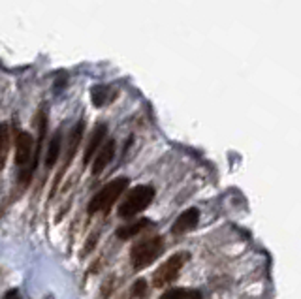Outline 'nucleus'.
I'll use <instances>...</instances> for the list:
<instances>
[{
  "mask_svg": "<svg viewBox=\"0 0 301 299\" xmlns=\"http://www.w3.org/2000/svg\"><path fill=\"white\" fill-rule=\"evenodd\" d=\"M128 179L126 177H117L113 181H109L104 188L96 192L89 203V215H96V213H108L109 209L113 207L117 199L121 198L126 188H128Z\"/></svg>",
  "mask_w": 301,
  "mask_h": 299,
  "instance_id": "obj_1",
  "label": "nucleus"
},
{
  "mask_svg": "<svg viewBox=\"0 0 301 299\" xmlns=\"http://www.w3.org/2000/svg\"><path fill=\"white\" fill-rule=\"evenodd\" d=\"M164 252V237L155 235V237L141 239L136 245L132 246L130 250V263L136 271L149 267L155 260L160 258V254Z\"/></svg>",
  "mask_w": 301,
  "mask_h": 299,
  "instance_id": "obj_2",
  "label": "nucleus"
},
{
  "mask_svg": "<svg viewBox=\"0 0 301 299\" xmlns=\"http://www.w3.org/2000/svg\"><path fill=\"white\" fill-rule=\"evenodd\" d=\"M155 194L156 192L151 184H138V186H134V188L128 192L126 199L121 203V207H119V216L130 218V216L141 213L143 209H147L151 203H153Z\"/></svg>",
  "mask_w": 301,
  "mask_h": 299,
  "instance_id": "obj_3",
  "label": "nucleus"
},
{
  "mask_svg": "<svg viewBox=\"0 0 301 299\" xmlns=\"http://www.w3.org/2000/svg\"><path fill=\"white\" fill-rule=\"evenodd\" d=\"M188 258H190L188 252H177V254H173V256H170V258L155 271V275H153V286H155V288H164V286L173 282L179 276V273H181L183 265L188 261Z\"/></svg>",
  "mask_w": 301,
  "mask_h": 299,
  "instance_id": "obj_4",
  "label": "nucleus"
},
{
  "mask_svg": "<svg viewBox=\"0 0 301 299\" xmlns=\"http://www.w3.org/2000/svg\"><path fill=\"white\" fill-rule=\"evenodd\" d=\"M200 222V211L198 209H186L185 213H181V215L175 218V222L171 226V233L173 235H183L186 231L194 230L196 226Z\"/></svg>",
  "mask_w": 301,
  "mask_h": 299,
  "instance_id": "obj_5",
  "label": "nucleus"
},
{
  "mask_svg": "<svg viewBox=\"0 0 301 299\" xmlns=\"http://www.w3.org/2000/svg\"><path fill=\"white\" fill-rule=\"evenodd\" d=\"M113 156H115V139H108L96 153V158H94L93 164V175H100L102 171L109 166V162L113 160Z\"/></svg>",
  "mask_w": 301,
  "mask_h": 299,
  "instance_id": "obj_6",
  "label": "nucleus"
},
{
  "mask_svg": "<svg viewBox=\"0 0 301 299\" xmlns=\"http://www.w3.org/2000/svg\"><path fill=\"white\" fill-rule=\"evenodd\" d=\"M106 132H108V126L106 124H96L94 126V130L93 134H91V138H89V143H87V149H85V153H83V164H89V162L93 160V156L96 153H98V149H100L104 143V138H106Z\"/></svg>",
  "mask_w": 301,
  "mask_h": 299,
  "instance_id": "obj_7",
  "label": "nucleus"
},
{
  "mask_svg": "<svg viewBox=\"0 0 301 299\" xmlns=\"http://www.w3.org/2000/svg\"><path fill=\"white\" fill-rule=\"evenodd\" d=\"M149 226H151V220L141 218V220H138V222H134V224H124V226H121V228L115 231V235L119 239H132V237H136V235H139L143 230H147Z\"/></svg>",
  "mask_w": 301,
  "mask_h": 299,
  "instance_id": "obj_8",
  "label": "nucleus"
},
{
  "mask_svg": "<svg viewBox=\"0 0 301 299\" xmlns=\"http://www.w3.org/2000/svg\"><path fill=\"white\" fill-rule=\"evenodd\" d=\"M83 130H85V123H83V121H79V123L76 124V128L72 130V136H70L68 153H66V160H64V166H68L70 158H74V154L78 153L79 141H81V138H83Z\"/></svg>",
  "mask_w": 301,
  "mask_h": 299,
  "instance_id": "obj_9",
  "label": "nucleus"
},
{
  "mask_svg": "<svg viewBox=\"0 0 301 299\" xmlns=\"http://www.w3.org/2000/svg\"><path fill=\"white\" fill-rule=\"evenodd\" d=\"M10 154V126L0 123V169H4Z\"/></svg>",
  "mask_w": 301,
  "mask_h": 299,
  "instance_id": "obj_10",
  "label": "nucleus"
},
{
  "mask_svg": "<svg viewBox=\"0 0 301 299\" xmlns=\"http://www.w3.org/2000/svg\"><path fill=\"white\" fill-rule=\"evenodd\" d=\"M61 147H62V136L57 132L51 141H49V149H47V156H46V166L47 168H53L57 164V158L61 154Z\"/></svg>",
  "mask_w": 301,
  "mask_h": 299,
  "instance_id": "obj_11",
  "label": "nucleus"
},
{
  "mask_svg": "<svg viewBox=\"0 0 301 299\" xmlns=\"http://www.w3.org/2000/svg\"><path fill=\"white\" fill-rule=\"evenodd\" d=\"M160 299H203L198 290L192 288H173V290L166 291Z\"/></svg>",
  "mask_w": 301,
  "mask_h": 299,
  "instance_id": "obj_12",
  "label": "nucleus"
},
{
  "mask_svg": "<svg viewBox=\"0 0 301 299\" xmlns=\"http://www.w3.org/2000/svg\"><path fill=\"white\" fill-rule=\"evenodd\" d=\"M106 87H100V85H96L93 87V102L94 106H104L106 104Z\"/></svg>",
  "mask_w": 301,
  "mask_h": 299,
  "instance_id": "obj_13",
  "label": "nucleus"
},
{
  "mask_svg": "<svg viewBox=\"0 0 301 299\" xmlns=\"http://www.w3.org/2000/svg\"><path fill=\"white\" fill-rule=\"evenodd\" d=\"M132 295H136L139 299H143L147 295V282L143 278H139L138 282L132 286Z\"/></svg>",
  "mask_w": 301,
  "mask_h": 299,
  "instance_id": "obj_14",
  "label": "nucleus"
},
{
  "mask_svg": "<svg viewBox=\"0 0 301 299\" xmlns=\"http://www.w3.org/2000/svg\"><path fill=\"white\" fill-rule=\"evenodd\" d=\"M4 299H21V295H19V291L17 290H10V291H6Z\"/></svg>",
  "mask_w": 301,
  "mask_h": 299,
  "instance_id": "obj_15",
  "label": "nucleus"
}]
</instances>
